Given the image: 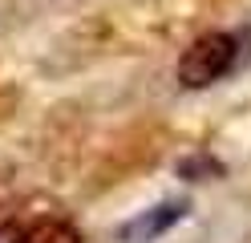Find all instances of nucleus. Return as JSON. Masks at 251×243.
Masks as SVG:
<instances>
[{
    "label": "nucleus",
    "instance_id": "nucleus-1",
    "mask_svg": "<svg viewBox=\"0 0 251 243\" xmlns=\"http://www.w3.org/2000/svg\"><path fill=\"white\" fill-rule=\"evenodd\" d=\"M251 65V28L243 32H202V37L182 53L178 61V81L186 89H207L223 81L235 69Z\"/></svg>",
    "mask_w": 251,
    "mask_h": 243
},
{
    "label": "nucleus",
    "instance_id": "nucleus-2",
    "mask_svg": "<svg viewBox=\"0 0 251 243\" xmlns=\"http://www.w3.org/2000/svg\"><path fill=\"white\" fill-rule=\"evenodd\" d=\"M182 215H186V199L158 203V207L142 211V215H134V219L118 231V239H122V243H154L158 235H166V231H170V227H175Z\"/></svg>",
    "mask_w": 251,
    "mask_h": 243
},
{
    "label": "nucleus",
    "instance_id": "nucleus-3",
    "mask_svg": "<svg viewBox=\"0 0 251 243\" xmlns=\"http://www.w3.org/2000/svg\"><path fill=\"white\" fill-rule=\"evenodd\" d=\"M17 243H81V239H77V231H73L69 223H61V219H41V223L28 227Z\"/></svg>",
    "mask_w": 251,
    "mask_h": 243
}]
</instances>
